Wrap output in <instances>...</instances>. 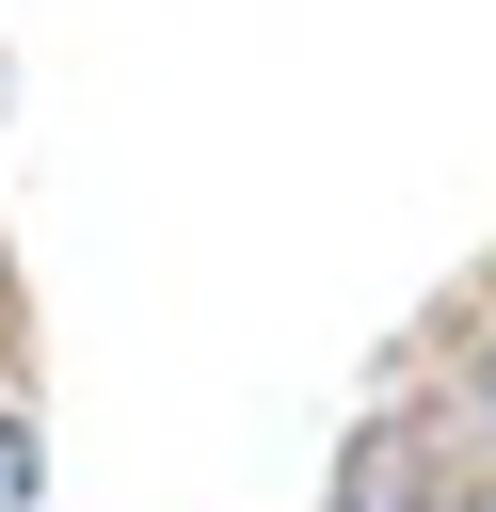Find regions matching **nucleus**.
Here are the masks:
<instances>
[{
    "label": "nucleus",
    "mask_w": 496,
    "mask_h": 512,
    "mask_svg": "<svg viewBox=\"0 0 496 512\" xmlns=\"http://www.w3.org/2000/svg\"><path fill=\"white\" fill-rule=\"evenodd\" d=\"M0 512H32V432L0 416Z\"/></svg>",
    "instance_id": "nucleus-1"
}]
</instances>
